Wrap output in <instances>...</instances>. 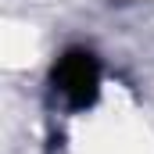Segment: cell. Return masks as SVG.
<instances>
[{
  "label": "cell",
  "mask_w": 154,
  "mask_h": 154,
  "mask_svg": "<svg viewBox=\"0 0 154 154\" xmlns=\"http://www.w3.org/2000/svg\"><path fill=\"white\" fill-rule=\"evenodd\" d=\"M54 90L61 93V100L72 111L93 108L100 97V61L82 47L65 50L54 65Z\"/></svg>",
  "instance_id": "cell-1"
}]
</instances>
